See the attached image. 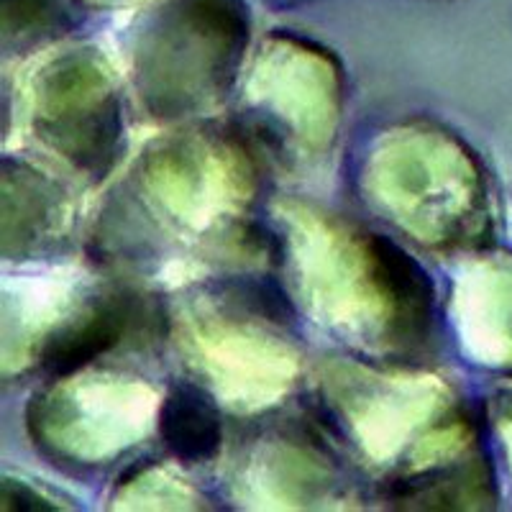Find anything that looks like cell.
Returning a JSON list of instances; mask_svg holds the SVG:
<instances>
[{"label": "cell", "instance_id": "cell-3", "mask_svg": "<svg viewBox=\"0 0 512 512\" xmlns=\"http://www.w3.org/2000/svg\"><path fill=\"white\" fill-rule=\"evenodd\" d=\"M374 256H377L382 277L390 285L397 303H405L410 310L428 308V303H431V282L405 251H400L390 241L377 239L374 241Z\"/></svg>", "mask_w": 512, "mask_h": 512}, {"label": "cell", "instance_id": "cell-2", "mask_svg": "<svg viewBox=\"0 0 512 512\" xmlns=\"http://www.w3.org/2000/svg\"><path fill=\"white\" fill-rule=\"evenodd\" d=\"M123 313L113 305L90 315L85 323L72 326L59 338H52L44 354V367L54 374H64L105 351L121 333Z\"/></svg>", "mask_w": 512, "mask_h": 512}, {"label": "cell", "instance_id": "cell-1", "mask_svg": "<svg viewBox=\"0 0 512 512\" xmlns=\"http://www.w3.org/2000/svg\"><path fill=\"white\" fill-rule=\"evenodd\" d=\"M162 438L177 459L198 464L221 446V415L216 402L195 384H177L162 405Z\"/></svg>", "mask_w": 512, "mask_h": 512}]
</instances>
